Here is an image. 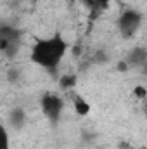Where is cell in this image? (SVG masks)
Segmentation results:
<instances>
[{"instance_id":"cell-3","label":"cell","mask_w":147,"mask_h":149,"mask_svg":"<svg viewBox=\"0 0 147 149\" xmlns=\"http://www.w3.org/2000/svg\"><path fill=\"white\" fill-rule=\"evenodd\" d=\"M142 26V14L135 9H126L118 17V30L121 37L132 38Z\"/></svg>"},{"instance_id":"cell-8","label":"cell","mask_w":147,"mask_h":149,"mask_svg":"<svg viewBox=\"0 0 147 149\" xmlns=\"http://www.w3.org/2000/svg\"><path fill=\"white\" fill-rule=\"evenodd\" d=\"M9 120H10V125L14 128H21L26 123V114H24V111L21 108H14L12 113H10V116H9Z\"/></svg>"},{"instance_id":"cell-9","label":"cell","mask_w":147,"mask_h":149,"mask_svg":"<svg viewBox=\"0 0 147 149\" xmlns=\"http://www.w3.org/2000/svg\"><path fill=\"white\" fill-rule=\"evenodd\" d=\"M76 81H78L76 74H62V76L59 78V87H61L62 90H68V88H74Z\"/></svg>"},{"instance_id":"cell-11","label":"cell","mask_w":147,"mask_h":149,"mask_svg":"<svg viewBox=\"0 0 147 149\" xmlns=\"http://www.w3.org/2000/svg\"><path fill=\"white\" fill-rule=\"evenodd\" d=\"M2 149H10L9 148V135H7V132H3V144H2Z\"/></svg>"},{"instance_id":"cell-4","label":"cell","mask_w":147,"mask_h":149,"mask_svg":"<svg viewBox=\"0 0 147 149\" xmlns=\"http://www.w3.org/2000/svg\"><path fill=\"white\" fill-rule=\"evenodd\" d=\"M42 113L45 114L47 120H50L52 123H55L64 109V101L57 95V94H45L42 97Z\"/></svg>"},{"instance_id":"cell-10","label":"cell","mask_w":147,"mask_h":149,"mask_svg":"<svg viewBox=\"0 0 147 149\" xmlns=\"http://www.w3.org/2000/svg\"><path fill=\"white\" fill-rule=\"evenodd\" d=\"M133 95H135L137 99L144 101V99H147V88L146 87H142V85H137V87L133 88Z\"/></svg>"},{"instance_id":"cell-7","label":"cell","mask_w":147,"mask_h":149,"mask_svg":"<svg viewBox=\"0 0 147 149\" xmlns=\"http://www.w3.org/2000/svg\"><path fill=\"white\" fill-rule=\"evenodd\" d=\"M109 0H95L92 5H90V19H97V17H101L107 9H109Z\"/></svg>"},{"instance_id":"cell-2","label":"cell","mask_w":147,"mask_h":149,"mask_svg":"<svg viewBox=\"0 0 147 149\" xmlns=\"http://www.w3.org/2000/svg\"><path fill=\"white\" fill-rule=\"evenodd\" d=\"M21 47V31L10 24L0 26V50L7 57H14Z\"/></svg>"},{"instance_id":"cell-1","label":"cell","mask_w":147,"mask_h":149,"mask_svg":"<svg viewBox=\"0 0 147 149\" xmlns=\"http://www.w3.org/2000/svg\"><path fill=\"white\" fill-rule=\"evenodd\" d=\"M68 42L61 33H55L49 38H42L31 47L30 59L33 64H37L43 70H55L62 57L68 52Z\"/></svg>"},{"instance_id":"cell-14","label":"cell","mask_w":147,"mask_h":149,"mask_svg":"<svg viewBox=\"0 0 147 149\" xmlns=\"http://www.w3.org/2000/svg\"><path fill=\"white\" fill-rule=\"evenodd\" d=\"M140 71H142V74H144V76H147V64L142 68V70H140Z\"/></svg>"},{"instance_id":"cell-5","label":"cell","mask_w":147,"mask_h":149,"mask_svg":"<svg viewBox=\"0 0 147 149\" xmlns=\"http://www.w3.org/2000/svg\"><path fill=\"white\" fill-rule=\"evenodd\" d=\"M126 64L130 66V68H144L147 64V49L146 47H135V49H132L130 52H128V56H126Z\"/></svg>"},{"instance_id":"cell-6","label":"cell","mask_w":147,"mask_h":149,"mask_svg":"<svg viewBox=\"0 0 147 149\" xmlns=\"http://www.w3.org/2000/svg\"><path fill=\"white\" fill-rule=\"evenodd\" d=\"M73 108H74V113L78 114V116H88V113H90V102L85 99V97H81V95H74L73 97Z\"/></svg>"},{"instance_id":"cell-12","label":"cell","mask_w":147,"mask_h":149,"mask_svg":"<svg viewBox=\"0 0 147 149\" xmlns=\"http://www.w3.org/2000/svg\"><path fill=\"white\" fill-rule=\"evenodd\" d=\"M128 68H130V66L126 64V61H121V63L118 64V70H119V71H126Z\"/></svg>"},{"instance_id":"cell-13","label":"cell","mask_w":147,"mask_h":149,"mask_svg":"<svg viewBox=\"0 0 147 149\" xmlns=\"http://www.w3.org/2000/svg\"><path fill=\"white\" fill-rule=\"evenodd\" d=\"M94 2H95V0H83V3H85V5H87L88 9H90V5H92Z\"/></svg>"}]
</instances>
